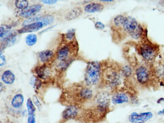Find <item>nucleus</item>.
<instances>
[{"label":"nucleus","instance_id":"1","mask_svg":"<svg viewBox=\"0 0 164 123\" xmlns=\"http://www.w3.org/2000/svg\"><path fill=\"white\" fill-rule=\"evenodd\" d=\"M101 66L99 62H89L86 68L84 82L86 86L91 87L97 85L101 78Z\"/></svg>","mask_w":164,"mask_h":123},{"label":"nucleus","instance_id":"2","mask_svg":"<svg viewBox=\"0 0 164 123\" xmlns=\"http://www.w3.org/2000/svg\"><path fill=\"white\" fill-rule=\"evenodd\" d=\"M77 96L80 102L83 103L87 102L94 98V91L90 87L87 86L81 87L79 89Z\"/></svg>","mask_w":164,"mask_h":123},{"label":"nucleus","instance_id":"3","mask_svg":"<svg viewBox=\"0 0 164 123\" xmlns=\"http://www.w3.org/2000/svg\"><path fill=\"white\" fill-rule=\"evenodd\" d=\"M105 79L107 85L112 88H115L121 84L119 74L114 71L110 70L106 74Z\"/></svg>","mask_w":164,"mask_h":123},{"label":"nucleus","instance_id":"4","mask_svg":"<svg viewBox=\"0 0 164 123\" xmlns=\"http://www.w3.org/2000/svg\"><path fill=\"white\" fill-rule=\"evenodd\" d=\"M152 113L150 112L138 113L133 112L129 115V121L134 123L139 122L147 121L153 117Z\"/></svg>","mask_w":164,"mask_h":123},{"label":"nucleus","instance_id":"5","mask_svg":"<svg viewBox=\"0 0 164 123\" xmlns=\"http://www.w3.org/2000/svg\"><path fill=\"white\" fill-rule=\"evenodd\" d=\"M79 108L75 105H70L62 112V118L64 120H68L75 119L79 114Z\"/></svg>","mask_w":164,"mask_h":123},{"label":"nucleus","instance_id":"6","mask_svg":"<svg viewBox=\"0 0 164 123\" xmlns=\"http://www.w3.org/2000/svg\"><path fill=\"white\" fill-rule=\"evenodd\" d=\"M17 40V33L13 30L4 38L1 45V51L14 45Z\"/></svg>","mask_w":164,"mask_h":123},{"label":"nucleus","instance_id":"7","mask_svg":"<svg viewBox=\"0 0 164 123\" xmlns=\"http://www.w3.org/2000/svg\"><path fill=\"white\" fill-rule=\"evenodd\" d=\"M122 25L125 31L130 34L133 32L138 26L136 19L131 16L125 17Z\"/></svg>","mask_w":164,"mask_h":123},{"label":"nucleus","instance_id":"8","mask_svg":"<svg viewBox=\"0 0 164 123\" xmlns=\"http://www.w3.org/2000/svg\"><path fill=\"white\" fill-rule=\"evenodd\" d=\"M129 98L126 93L118 92L114 93L112 95L111 101L115 105H121L129 102Z\"/></svg>","mask_w":164,"mask_h":123},{"label":"nucleus","instance_id":"9","mask_svg":"<svg viewBox=\"0 0 164 123\" xmlns=\"http://www.w3.org/2000/svg\"><path fill=\"white\" fill-rule=\"evenodd\" d=\"M136 76L137 81L142 84L147 82L149 79L148 70L144 66H141L136 71Z\"/></svg>","mask_w":164,"mask_h":123},{"label":"nucleus","instance_id":"10","mask_svg":"<svg viewBox=\"0 0 164 123\" xmlns=\"http://www.w3.org/2000/svg\"><path fill=\"white\" fill-rule=\"evenodd\" d=\"M43 25L42 23L40 22H36L29 24L26 25L18 31L19 33H27L35 32L42 28Z\"/></svg>","mask_w":164,"mask_h":123},{"label":"nucleus","instance_id":"11","mask_svg":"<svg viewBox=\"0 0 164 123\" xmlns=\"http://www.w3.org/2000/svg\"><path fill=\"white\" fill-rule=\"evenodd\" d=\"M41 8V6L39 4L34 5L28 7L26 9L22 11L21 15L24 17H29L39 12Z\"/></svg>","mask_w":164,"mask_h":123},{"label":"nucleus","instance_id":"12","mask_svg":"<svg viewBox=\"0 0 164 123\" xmlns=\"http://www.w3.org/2000/svg\"><path fill=\"white\" fill-rule=\"evenodd\" d=\"M141 54L144 58L147 60H151L155 57V52L152 46L146 45L142 48Z\"/></svg>","mask_w":164,"mask_h":123},{"label":"nucleus","instance_id":"13","mask_svg":"<svg viewBox=\"0 0 164 123\" xmlns=\"http://www.w3.org/2000/svg\"><path fill=\"white\" fill-rule=\"evenodd\" d=\"M26 106H27L28 112V123H35V113L36 108L30 98H29L28 100L26 103Z\"/></svg>","mask_w":164,"mask_h":123},{"label":"nucleus","instance_id":"14","mask_svg":"<svg viewBox=\"0 0 164 123\" xmlns=\"http://www.w3.org/2000/svg\"><path fill=\"white\" fill-rule=\"evenodd\" d=\"M83 9L80 7H76L67 13L65 18L67 21L73 20L80 16L83 13Z\"/></svg>","mask_w":164,"mask_h":123},{"label":"nucleus","instance_id":"15","mask_svg":"<svg viewBox=\"0 0 164 123\" xmlns=\"http://www.w3.org/2000/svg\"><path fill=\"white\" fill-rule=\"evenodd\" d=\"M104 8L102 4H100L92 3L88 4L84 8V10L89 13L102 11Z\"/></svg>","mask_w":164,"mask_h":123},{"label":"nucleus","instance_id":"16","mask_svg":"<svg viewBox=\"0 0 164 123\" xmlns=\"http://www.w3.org/2000/svg\"><path fill=\"white\" fill-rule=\"evenodd\" d=\"M1 79L4 83L10 85L15 81V76L11 71H6L2 74Z\"/></svg>","mask_w":164,"mask_h":123},{"label":"nucleus","instance_id":"17","mask_svg":"<svg viewBox=\"0 0 164 123\" xmlns=\"http://www.w3.org/2000/svg\"><path fill=\"white\" fill-rule=\"evenodd\" d=\"M35 72L38 77L43 79H45L49 76V73L45 65L38 66L35 69Z\"/></svg>","mask_w":164,"mask_h":123},{"label":"nucleus","instance_id":"18","mask_svg":"<svg viewBox=\"0 0 164 123\" xmlns=\"http://www.w3.org/2000/svg\"><path fill=\"white\" fill-rule=\"evenodd\" d=\"M69 49L67 46H64L58 50L57 52V59L61 61L67 60L68 56Z\"/></svg>","mask_w":164,"mask_h":123},{"label":"nucleus","instance_id":"19","mask_svg":"<svg viewBox=\"0 0 164 123\" xmlns=\"http://www.w3.org/2000/svg\"><path fill=\"white\" fill-rule=\"evenodd\" d=\"M24 102V97L21 94H18L14 96L12 100L11 104L14 108H19L22 106Z\"/></svg>","mask_w":164,"mask_h":123},{"label":"nucleus","instance_id":"20","mask_svg":"<svg viewBox=\"0 0 164 123\" xmlns=\"http://www.w3.org/2000/svg\"><path fill=\"white\" fill-rule=\"evenodd\" d=\"M54 53L51 50H43L39 53V56L41 61L43 63L48 62L52 58Z\"/></svg>","mask_w":164,"mask_h":123},{"label":"nucleus","instance_id":"21","mask_svg":"<svg viewBox=\"0 0 164 123\" xmlns=\"http://www.w3.org/2000/svg\"><path fill=\"white\" fill-rule=\"evenodd\" d=\"M54 18L51 15H45L38 18V22L42 23L44 26H47L48 25H51L54 23Z\"/></svg>","mask_w":164,"mask_h":123},{"label":"nucleus","instance_id":"22","mask_svg":"<svg viewBox=\"0 0 164 123\" xmlns=\"http://www.w3.org/2000/svg\"><path fill=\"white\" fill-rule=\"evenodd\" d=\"M37 40V36L35 34H30L26 36L25 42L28 45L32 46L35 45Z\"/></svg>","mask_w":164,"mask_h":123},{"label":"nucleus","instance_id":"23","mask_svg":"<svg viewBox=\"0 0 164 123\" xmlns=\"http://www.w3.org/2000/svg\"><path fill=\"white\" fill-rule=\"evenodd\" d=\"M11 28H12L10 26L4 25V24L1 25V28H0V37L1 38H4L5 36L11 31Z\"/></svg>","mask_w":164,"mask_h":123},{"label":"nucleus","instance_id":"24","mask_svg":"<svg viewBox=\"0 0 164 123\" xmlns=\"http://www.w3.org/2000/svg\"><path fill=\"white\" fill-rule=\"evenodd\" d=\"M72 61V60L71 59L61 61L57 66L58 69L61 71H65Z\"/></svg>","mask_w":164,"mask_h":123},{"label":"nucleus","instance_id":"25","mask_svg":"<svg viewBox=\"0 0 164 123\" xmlns=\"http://www.w3.org/2000/svg\"><path fill=\"white\" fill-rule=\"evenodd\" d=\"M15 4L17 8L24 10L28 8V2L25 0H17L15 1Z\"/></svg>","mask_w":164,"mask_h":123},{"label":"nucleus","instance_id":"26","mask_svg":"<svg viewBox=\"0 0 164 123\" xmlns=\"http://www.w3.org/2000/svg\"><path fill=\"white\" fill-rule=\"evenodd\" d=\"M121 71L122 76L126 78H128L131 75L132 69L128 66H125L123 67Z\"/></svg>","mask_w":164,"mask_h":123},{"label":"nucleus","instance_id":"27","mask_svg":"<svg viewBox=\"0 0 164 123\" xmlns=\"http://www.w3.org/2000/svg\"><path fill=\"white\" fill-rule=\"evenodd\" d=\"M30 83L37 90L39 89L41 86V82L37 77L33 76L31 79Z\"/></svg>","mask_w":164,"mask_h":123},{"label":"nucleus","instance_id":"28","mask_svg":"<svg viewBox=\"0 0 164 123\" xmlns=\"http://www.w3.org/2000/svg\"><path fill=\"white\" fill-rule=\"evenodd\" d=\"M142 32V29L140 26L139 25L134 32L130 34L132 38L136 39L140 37Z\"/></svg>","mask_w":164,"mask_h":123},{"label":"nucleus","instance_id":"29","mask_svg":"<svg viewBox=\"0 0 164 123\" xmlns=\"http://www.w3.org/2000/svg\"><path fill=\"white\" fill-rule=\"evenodd\" d=\"M125 17L122 15H119L114 19V23L116 25L119 26L123 25Z\"/></svg>","mask_w":164,"mask_h":123},{"label":"nucleus","instance_id":"30","mask_svg":"<svg viewBox=\"0 0 164 123\" xmlns=\"http://www.w3.org/2000/svg\"><path fill=\"white\" fill-rule=\"evenodd\" d=\"M75 30L74 28H72L67 31L66 34V38L69 40H71L75 35Z\"/></svg>","mask_w":164,"mask_h":123},{"label":"nucleus","instance_id":"31","mask_svg":"<svg viewBox=\"0 0 164 123\" xmlns=\"http://www.w3.org/2000/svg\"><path fill=\"white\" fill-rule=\"evenodd\" d=\"M33 100L34 103L36 106H37L38 110L40 111L42 109V106L39 100H38L37 96L34 95L33 96Z\"/></svg>","mask_w":164,"mask_h":123},{"label":"nucleus","instance_id":"32","mask_svg":"<svg viewBox=\"0 0 164 123\" xmlns=\"http://www.w3.org/2000/svg\"><path fill=\"white\" fill-rule=\"evenodd\" d=\"M95 27L98 30H102L105 28V25L104 24L100 22H97L95 25Z\"/></svg>","mask_w":164,"mask_h":123},{"label":"nucleus","instance_id":"33","mask_svg":"<svg viewBox=\"0 0 164 123\" xmlns=\"http://www.w3.org/2000/svg\"><path fill=\"white\" fill-rule=\"evenodd\" d=\"M41 1L45 4L52 5L57 3V1L56 0H43Z\"/></svg>","mask_w":164,"mask_h":123},{"label":"nucleus","instance_id":"34","mask_svg":"<svg viewBox=\"0 0 164 123\" xmlns=\"http://www.w3.org/2000/svg\"><path fill=\"white\" fill-rule=\"evenodd\" d=\"M0 57H1V64H0V66H3L6 63L5 57L1 52Z\"/></svg>","mask_w":164,"mask_h":123},{"label":"nucleus","instance_id":"35","mask_svg":"<svg viewBox=\"0 0 164 123\" xmlns=\"http://www.w3.org/2000/svg\"><path fill=\"white\" fill-rule=\"evenodd\" d=\"M158 114H164V108L162 111H160L158 112Z\"/></svg>","mask_w":164,"mask_h":123},{"label":"nucleus","instance_id":"36","mask_svg":"<svg viewBox=\"0 0 164 123\" xmlns=\"http://www.w3.org/2000/svg\"><path fill=\"white\" fill-rule=\"evenodd\" d=\"M103 1V2H108V1H111V0H109V1H103V0H102V1Z\"/></svg>","mask_w":164,"mask_h":123},{"label":"nucleus","instance_id":"37","mask_svg":"<svg viewBox=\"0 0 164 123\" xmlns=\"http://www.w3.org/2000/svg\"><path fill=\"white\" fill-rule=\"evenodd\" d=\"M134 123H144V122H139Z\"/></svg>","mask_w":164,"mask_h":123}]
</instances>
